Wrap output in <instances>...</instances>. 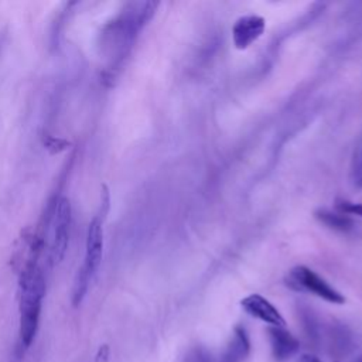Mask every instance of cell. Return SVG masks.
Returning a JSON list of instances; mask_svg holds the SVG:
<instances>
[{
  "mask_svg": "<svg viewBox=\"0 0 362 362\" xmlns=\"http://www.w3.org/2000/svg\"><path fill=\"white\" fill-rule=\"evenodd\" d=\"M44 294V274L37 266V260H28L20 276L18 337L8 362H23L30 349L38 329Z\"/></svg>",
  "mask_w": 362,
  "mask_h": 362,
  "instance_id": "cell-1",
  "label": "cell"
},
{
  "mask_svg": "<svg viewBox=\"0 0 362 362\" xmlns=\"http://www.w3.org/2000/svg\"><path fill=\"white\" fill-rule=\"evenodd\" d=\"M157 3H130L102 31V48L113 62H119L132 47L139 31L154 14Z\"/></svg>",
  "mask_w": 362,
  "mask_h": 362,
  "instance_id": "cell-2",
  "label": "cell"
},
{
  "mask_svg": "<svg viewBox=\"0 0 362 362\" xmlns=\"http://www.w3.org/2000/svg\"><path fill=\"white\" fill-rule=\"evenodd\" d=\"M102 252H103V228H102L100 216L96 215L88 225L83 263L78 269L74 279V286H72L74 307H78L85 298L89 284L102 262Z\"/></svg>",
  "mask_w": 362,
  "mask_h": 362,
  "instance_id": "cell-3",
  "label": "cell"
},
{
  "mask_svg": "<svg viewBox=\"0 0 362 362\" xmlns=\"http://www.w3.org/2000/svg\"><path fill=\"white\" fill-rule=\"evenodd\" d=\"M286 284L296 291L311 293L332 304L345 303V297L337 288H334L322 277H320L314 270L305 266L293 267L286 277Z\"/></svg>",
  "mask_w": 362,
  "mask_h": 362,
  "instance_id": "cell-4",
  "label": "cell"
},
{
  "mask_svg": "<svg viewBox=\"0 0 362 362\" xmlns=\"http://www.w3.org/2000/svg\"><path fill=\"white\" fill-rule=\"evenodd\" d=\"M72 222L71 201L66 197H61L57 201L54 212V233H52V259L61 262L66 253L69 243V230Z\"/></svg>",
  "mask_w": 362,
  "mask_h": 362,
  "instance_id": "cell-5",
  "label": "cell"
},
{
  "mask_svg": "<svg viewBox=\"0 0 362 362\" xmlns=\"http://www.w3.org/2000/svg\"><path fill=\"white\" fill-rule=\"evenodd\" d=\"M240 305L246 314L269 324L270 327H286V321L280 311L260 294L246 296L240 300Z\"/></svg>",
  "mask_w": 362,
  "mask_h": 362,
  "instance_id": "cell-6",
  "label": "cell"
},
{
  "mask_svg": "<svg viewBox=\"0 0 362 362\" xmlns=\"http://www.w3.org/2000/svg\"><path fill=\"white\" fill-rule=\"evenodd\" d=\"M266 28L264 18L256 14L243 16L232 27V40L238 49H246L259 40Z\"/></svg>",
  "mask_w": 362,
  "mask_h": 362,
  "instance_id": "cell-7",
  "label": "cell"
},
{
  "mask_svg": "<svg viewBox=\"0 0 362 362\" xmlns=\"http://www.w3.org/2000/svg\"><path fill=\"white\" fill-rule=\"evenodd\" d=\"M267 334L272 346V355L276 362H286L298 352V339L284 327H269Z\"/></svg>",
  "mask_w": 362,
  "mask_h": 362,
  "instance_id": "cell-8",
  "label": "cell"
},
{
  "mask_svg": "<svg viewBox=\"0 0 362 362\" xmlns=\"http://www.w3.org/2000/svg\"><path fill=\"white\" fill-rule=\"evenodd\" d=\"M250 341L243 325H236L230 341L228 342L219 362H242L249 355Z\"/></svg>",
  "mask_w": 362,
  "mask_h": 362,
  "instance_id": "cell-9",
  "label": "cell"
},
{
  "mask_svg": "<svg viewBox=\"0 0 362 362\" xmlns=\"http://www.w3.org/2000/svg\"><path fill=\"white\" fill-rule=\"evenodd\" d=\"M315 218L327 225L328 228L338 230V232H349L355 228V222L345 214L341 212H332L329 209H318L315 212Z\"/></svg>",
  "mask_w": 362,
  "mask_h": 362,
  "instance_id": "cell-10",
  "label": "cell"
},
{
  "mask_svg": "<svg viewBox=\"0 0 362 362\" xmlns=\"http://www.w3.org/2000/svg\"><path fill=\"white\" fill-rule=\"evenodd\" d=\"M328 346L331 349V354L339 358L349 352L352 346V339H351V334L346 331L345 327L342 325L331 327L328 332Z\"/></svg>",
  "mask_w": 362,
  "mask_h": 362,
  "instance_id": "cell-11",
  "label": "cell"
},
{
  "mask_svg": "<svg viewBox=\"0 0 362 362\" xmlns=\"http://www.w3.org/2000/svg\"><path fill=\"white\" fill-rule=\"evenodd\" d=\"M300 315H301V324H303V329L305 332V337L308 339V342L313 346H318L321 342V329H320V324L315 318V315L310 311V310H300Z\"/></svg>",
  "mask_w": 362,
  "mask_h": 362,
  "instance_id": "cell-12",
  "label": "cell"
},
{
  "mask_svg": "<svg viewBox=\"0 0 362 362\" xmlns=\"http://www.w3.org/2000/svg\"><path fill=\"white\" fill-rule=\"evenodd\" d=\"M351 181L355 187L362 188V146L354 154L351 164Z\"/></svg>",
  "mask_w": 362,
  "mask_h": 362,
  "instance_id": "cell-13",
  "label": "cell"
},
{
  "mask_svg": "<svg viewBox=\"0 0 362 362\" xmlns=\"http://www.w3.org/2000/svg\"><path fill=\"white\" fill-rule=\"evenodd\" d=\"M185 362H214V361H212L211 352L205 346L197 345L187 352Z\"/></svg>",
  "mask_w": 362,
  "mask_h": 362,
  "instance_id": "cell-14",
  "label": "cell"
},
{
  "mask_svg": "<svg viewBox=\"0 0 362 362\" xmlns=\"http://www.w3.org/2000/svg\"><path fill=\"white\" fill-rule=\"evenodd\" d=\"M335 208L338 212L345 214V215H358L362 218V204L359 202H352L348 199H337L335 201Z\"/></svg>",
  "mask_w": 362,
  "mask_h": 362,
  "instance_id": "cell-15",
  "label": "cell"
},
{
  "mask_svg": "<svg viewBox=\"0 0 362 362\" xmlns=\"http://www.w3.org/2000/svg\"><path fill=\"white\" fill-rule=\"evenodd\" d=\"M109 361V346L102 345L95 356V362H107Z\"/></svg>",
  "mask_w": 362,
  "mask_h": 362,
  "instance_id": "cell-16",
  "label": "cell"
},
{
  "mask_svg": "<svg viewBox=\"0 0 362 362\" xmlns=\"http://www.w3.org/2000/svg\"><path fill=\"white\" fill-rule=\"evenodd\" d=\"M298 362H322L320 358H317L315 355H310V354H305L300 358Z\"/></svg>",
  "mask_w": 362,
  "mask_h": 362,
  "instance_id": "cell-17",
  "label": "cell"
},
{
  "mask_svg": "<svg viewBox=\"0 0 362 362\" xmlns=\"http://www.w3.org/2000/svg\"><path fill=\"white\" fill-rule=\"evenodd\" d=\"M352 362H362V354H361V355H358Z\"/></svg>",
  "mask_w": 362,
  "mask_h": 362,
  "instance_id": "cell-18",
  "label": "cell"
}]
</instances>
